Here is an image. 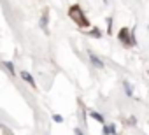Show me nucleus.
Instances as JSON below:
<instances>
[{"mask_svg":"<svg viewBox=\"0 0 149 135\" xmlns=\"http://www.w3.org/2000/svg\"><path fill=\"white\" fill-rule=\"evenodd\" d=\"M91 35H93V37H100V30H97V28L91 30Z\"/></svg>","mask_w":149,"mask_h":135,"instance_id":"nucleus-10","label":"nucleus"},{"mask_svg":"<svg viewBox=\"0 0 149 135\" xmlns=\"http://www.w3.org/2000/svg\"><path fill=\"white\" fill-rule=\"evenodd\" d=\"M119 40H121L125 46H133V44H135V37H133V33H130L126 28H123V30L119 32Z\"/></svg>","mask_w":149,"mask_h":135,"instance_id":"nucleus-2","label":"nucleus"},{"mask_svg":"<svg viewBox=\"0 0 149 135\" xmlns=\"http://www.w3.org/2000/svg\"><path fill=\"white\" fill-rule=\"evenodd\" d=\"M68 16L76 21L79 26H90V23H88V19H86V16H84V13H81V7L79 6H74V7H70V11H68Z\"/></svg>","mask_w":149,"mask_h":135,"instance_id":"nucleus-1","label":"nucleus"},{"mask_svg":"<svg viewBox=\"0 0 149 135\" xmlns=\"http://www.w3.org/2000/svg\"><path fill=\"white\" fill-rule=\"evenodd\" d=\"M21 77H23V79H25L30 86H35V81H33V77H32L28 72H21Z\"/></svg>","mask_w":149,"mask_h":135,"instance_id":"nucleus-4","label":"nucleus"},{"mask_svg":"<svg viewBox=\"0 0 149 135\" xmlns=\"http://www.w3.org/2000/svg\"><path fill=\"white\" fill-rule=\"evenodd\" d=\"M91 118H93V119H97L98 123H104V116H102L100 112H91Z\"/></svg>","mask_w":149,"mask_h":135,"instance_id":"nucleus-8","label":"nucleus"},{"mask_svg":"<svg viewBox=\"0 0 149 135\" xmlns=\"http://www.w3.org/2000/svg\"><path fill=\"white\" fill-rule=\"evenodd\" d=\"M90 60H91V63L97 67V69H104V61H102L100 58H97L95 54H90Z\"/></svg>","mask_w":149,"mask_h":135,"instance_id":"nucleus-3","label":"nucleus"},{"mask_svg":"<svg viewBox=\"0 0 149 135\" xmlns=\"http://www.w3.org/2000/svg\"><path fill=\"white\" fill-rule=\"evenodd\" d=\"M4 65H6V67H7V69H9V70H11V72H13V70H14V69H13V63H9V61H6V63H4Z\"/></svg>","mask_w":149,"mask_h":135,"instance_id":"nucleus-11","label":"nucleus"},{"mask_svg":"<svg viewBox=\"0 0 149 135\" xmlns=\"http://www.w3.org/2000/svg\"><path fill=\"white\" fill-rule=\"evenodd\" d=\"M114 133H116V126L114 125H107L104 128V135H114Z\"/></svg>","mask_w":149,"mask_h":135,"instance_id":"nucleus-5","label":"nucleus"},{"mask_svg":"<svg viewBox=\"0 0 149 135\" xmlns=\"http://www.w3.org/2000/svg\"><path fill=\"white\" fill-rule=\"evenodd\" d=\"M76 135H83V132L81 130H76Z\"/></svg>","mask_w":149,"mask_h":135,"instance_id":"nucleus-12","label":"nucleus"},{"mask_svg":"<svg viewBox=\"0 0 149 135\" xmlns=\"http://www.w3.org/2000/svg\"><path fill=\"white\" fill-rule=\"evenodd\" d=\"M40 26L47 32V11H44V14H42V19H40Z\"/></svg>","mask_w":149,"mask_h":135,"instance_id":"nucleus-6","label":"nucleus"},{"mask_svg":"<svg viewBox=\"0 0 149 135\" xmlns=\"http://www.w3.org/2000/svg\"><path fill=\"white\" fill-rule=\"evenodd\" d=\"M123 86H125L126 95H128V97H133V88H132V84H130L128 81H125V84H123Z\"/></svg>","mask_w":149,"mask_h":135,"instance_id":"nucleus-7","label":"nucleus"},{"mask_svg":"<svg viewBox=\"0 0 149 135\" xmlns=\"http://www.w3.org/2000/svg\"><path fill=\"white\" fill-rule=\"evenodd\" d=\"M53 119H54L56 123H63V118H61L60 114H54V116H53Z\"/></svg>","mask_w":149,"mask_h":135,"instance_id":"nucleus-9","label":"nucleus"}]
</instances>
